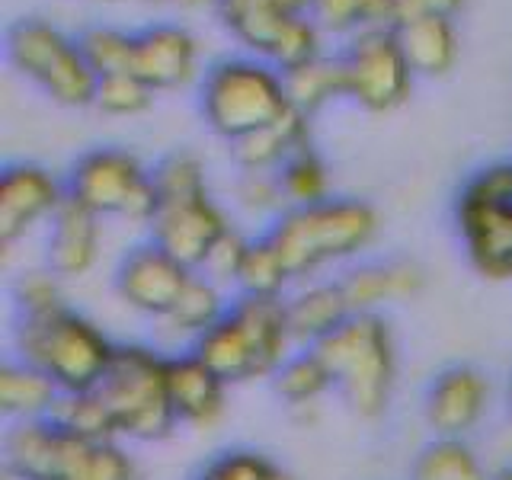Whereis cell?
Wrapping results in <instances>:
<instances>
[{"label":"cell","instance_id":"5bb4252c","mask_svg":"<svg viewBox=\"0 0 512 480\" xmlns=\"http://www.w3.org/2000/svg\"><path fill=\"white\" fill-rule=\"evenodd\" d=\"M192 279V269L173 260L167 250H160L154 240L132 247L116 269V295L125 308H132L151 320H160L173 311L183 288Z\"/></svg>","mask_w":512,"mask_h":480},{"label":"cell","instance_id":"d4e9b609","mask_svg":"<svg viewBox=\"0 0 512 480\" xmlns=\"http://www.w3.org/2000/svg\"><path fill=\"white\" fill-rule=\"evenodd\" d=\"M64 391L48 378L42 368L23 359L0 365V413L10 423L23 420H48Z\"/></svg>","mask_w":512,"mask_h":480},{"label":"cell","instance_id":"e0dca14e","mask_svg":"<svg viewBox=\"0 0 512 480\" xmlns=\"http://www.w3.org/2000/svg\"><path fill=\"white\" fill-rule=\"evenodd\" d=\"M138 74L154 93L189 87L202 77L199 71V42L180 23H154L135 32V64Z\"/></svg>","mask_w":512,"mask_h":480},{"label":"cell","instance_id":"7a4b0ae2","mask_svg":"<svg viewBox=\"0 0 512 480\" xmlns=\"http://www.w3.org/2000/svg\"><path fill=\"white\" fill-rule=\"evenodd\" d=\"M151 170L157 186V215L148 224V240L199 272L221 234L234 224L215 202L205 164L192 151H173Z\"/></svg>","mask_w":512,"mask_h":480},{"label":"cell","instance_id":"3957f363","mask_svg":"<svg viewBox=\"0 0 512 480\" xmlns=\"http://www.w3.org/2000/svg\"><path fill=\"white\" fill-rule=\"evenodd\" d=\"M295 349L298 343L288 327L285 298L244 295H234L231 311L224 314L221 324H215L192 346V352L228 388L272 378Z\"/></svg>","mask_w":512,"mask_h":480},{"label":"cell","instance_id":"5b68a950","mask_svg":"<svg viewBox=\"0 0 512 480\" xmlns=\"http://www.w3.org/2000/svg\"><path fill=\"white\" fill-rule=\"evenodd\" d=\"M292 109L285 74L250 52L208 64L199 77V112L205 125L228 144L260 132Z\"/></svg>","mask_w":512,"mask_h":480},{"label":"cell","instance_id":"1f68e13d","mask_svg":"<svg viewBox=\"0 0 512 480\" xmlns=\"http://www.w3.org/2000/svg\"><path fill=\"white\" fill-rule=\"evenodd\" d=\"M80 48L90 61L96 77L109 74H132L135 64V32H125L119 26H90L80 32Z\"/></svg>","mask_w":512,"mask_h":480},{"label":"cell","instance_id":"603a6c76","mask_svg":"<svg viewBox=\"0 0 512 480\" xmlns=\"http://www.w3.org/2000/svg\"><path fill=\"white\" fill-rule=\"evenodd\" d=\"M231 292L221 288L218 282H212L202 272H192L189 285L183 288L180 301L173 304V311L167 317L154 320L157 330L170 336L173 343H186V349L196 346V340L212 330L215 324H221L224 314L231 311Z\"/></svg>","mask_w":512,"mask_h":480},{"label":"cell","instance_id":"d6a6232c","mask_svg":"<svg viewBox=\"0 0 512 480\" xmlns=\"http://www.w3.org/2000/svg\"><path fill=\"white\" fill-rule=\"evenodd\" d=\"M154 96L157 93L138 74H109L96 80L93 106L106 112V116L128 119V116H141L154 103Z\"/></svg>","mask_w":512,"mask_h":480},{"label":"cell","instance_id":"7402d4cb","mask_svg":"<svg viewBox=\"0 0 512 480\" xmlns=\"http://www.w3.org/2000/svg\"><path fill=\"white\" fill-rule=\"evenodd\" d=\"M394 36L416 77H442L455 68L461 52L455 16H436V13L410 16V20H404L394 29Z\"/></svg>","mask_w":512,"mask_h":480},{"label":"cell","instance_id":"cb8c5ba5","mask_svg":"<svg viewBox=\"0 0 512 480\" xmlns=\"http://www.w3.org/2000/svg\"><path fill=\"white\" fill-rule=\"evenodd\" d=\"M311 144V119L301 116L298 109H288L285 116L269 122L260 132L240 138L231 144V157L240 170L253 173H279L282 164L295 151Z\"/></svg>","mask_w":512,"mask_h":480},{"label":"cell","instance_id":"83f0119b","mask_svg":"<svg viewBox=\"0 0 512 480\" xmlns=\"http://www.w3.org/2000/svg\"><path fill=\"white\" fill-rule=\"evenodd\" d=\"M269 381H272V391H276V397L288 410L320 404V400L333 391V378L327 372L324 359H320L314 349H295Z\"/></svg>","mask_w":512,"mask_h":480},{"label":"cell","instance_id":"60d3db41","mask_svg":"<svg viewBox=\"0 0 512 480\" xmlns=\"http://www.w3.org/2000/svg\"><path fill=\"white\" fill-rule=\"evenodd\" d=\"M170 7L176 10H186V13H196V10H218V0H167Z\"/></svg>","mask_w":512,"mask_h":480},{"label":"cell","instance_id":"836d02e7","mask_svg":"<svg viewBox=\"0 0 512 480\" xmlns=\"http://www.w3.org/2000/svg\"><path fill=\"white\" fill-rule=\"evenodd\" d=\"M71 480H141V468L122 439L90 442Z\"/></svg>","mask_w":512,"mask_h":480},{"label":"cell","instance_id":"30bf717a","mask_svg":"<svg viewBox=\"0 0 512 480\" xmlns=\"http://www.w3.org/2000/svg\"><path fill=\"white\" fill-rule=\"evenodd\" d=\"M7 58L29 84H36L58 106H93L96 77L80 39L61 26L26 16L7 32Z\"/></svg>","mask_w":512,"mask_h":480},{"label":"cell","instance_id":"8992f818","mask_svg":"<svg viewBox=\"0 0 512 480\" xmlns=\"http://www.w3.org/2000/svg\"><path fill=\"white\" fill-rule=\"evenodd\" d=\"M116 346L96 320L74 311L71 304L39 317H20L16 327L20 359L42 368L64 394L100 388Z\"/></svg>","mask_w":512,"mask_h":480},{"label":"cell","instance_id":"9c48e42d","mask_svg":"<svg viewBox=\"0 0 512 480\" xmlns=\"http://www.w3.org/2000/svg\"><path fill=\"white\" fill-rule=\"evenodd\" d=\"M455 228L484 279L512 282V160L474 170L455 199Z\"/></svg>","mask_w":512,"mask_h":480},{"label":"cell","instance_id":"6da1fadb","mask_svg":"<svg viewBox=\"0 0 512 480\" xmlns=\"http://www.w3.org/2000/svg\"><path fill=\"white\" fill-rule=\"evenodd\" d=\"M378 212L362 199L330 196L317 205L285 208L266 237L282 253L295 282L320 279L333 266H352L375 244Z\"/></svg>","mask_w":512,"mask_h":480},{"label":"cell","instance_id":"8d00e7d4","mask_svg":"<svg viewBox=\"0 0 512 480\" xmlns=\"http://www.w3.org/2000/svg\"><path fill=\"white\" fill-rule=\"evenodd\" d=\"M311 16L324 36L352 39L372 29V0H314Z\"/></svg>","mask_w":512,"mask_h":480},{"label":"cell","instance_id":"4dcf8cb0","mask_svg":"<svg viewBox=\"0 0 512 480\" xmlns=\"http://www.w3.org/2000/svg\"><path fill=\"white\" fill-rule=\"evenodd\" d=\"M279 183L285 192L288 208H301V205H317L330 199V170L324 164V157L314 151V144L295 151L285 160L279 170Z\"/></svg>","mask_w":512,"mask_h":480},{"label":"cell","instance_id":"2e32d148","mask_svg":"<svg viewBox=\"0 0 512 480\" xmlns=\"http://www.w3.org/2000/svg\"><path fill=\"white\" fill-rule=\"evenodd\" d=\"M490 410V378L474 365H448L423 397L426 426L436 439H471Z\"/></svg>","mask_w":512,"mask_h":480},{"label":"cell","instance_id":"74e56055","mask_svg":"<svg viewBox=\"0 0 512 480\" xmlns=\"http://www.w3.org/2000/svg\"><path fill=\"white\" fill-rule=\"evenodd\" d=\"M250 234H244L234 224V228H228L221 234V240L212 247V253L205 256L202 263V276H208L212 282H218L221 288H228V292H234L237 285V276H240V266H244L247 260V250H250Z\"/></svg>","mask_w":512,"mask_h":480},{"label":"cell","instance_id":"ffe728a7","mask_svg":"<svg viewBox=\"0 0 512 480\" xmlns=\"http://www.w3.org/2000/svg\"><path fill=\"white\" fill-rule=\"evenodd\" d=\"M170 400L180 426L208 432L228 413V384L192 349L170 352Z\"/></svg>","mask_w":512,"mask_h":480},{"label":"cell","instance_id":"ba28073f","mask_svg":"<svg viewBox=\"0 0 512 480\" xmlns=\"http://www.w3.org/2000/svg\"><path fill=\"white\" fill-rule=\"evenodd\" d=\"M311 4L314 0H218V16L244 52L288 74L327 52V36L314 23Z\"/></svg>","mask_w":512,"mask_h":480},{"label":"cell","instance_id":"7c38bea8","mask_svg":"<svg viewBox=\"0 0 512 480\" xmlns=\"http://www.w3.org/2000/svg\"><path fill=\"white\" fill-rule=\"evenodd\" d=\"M346 100L365 112H394L413 93L416 74L400 52L394 29H365L340 48Z\"/></svg>","mask_w":512,"mask_h":480},{"label":"cell","instance_id":"9a60e30c","mask_svg":"<svg viewBox=\"0 0 512 480\" xmlns=\"http://www.w3.org/2000/svg\"><path fill=\"white\" fill-rule=\"evenodd\" d=\"M87 445L52 420L10 423L4 436V471L13 480H71Z\"/></svg>","mask_w":512,"mask_h":480},{"label":"cell","instance_id":"f35d334b","mask_svg":"<svg viewBox=\"0 0 512 480\" xmlns=\"http://www.w3.org/2000/svg\"><path fill=\"white\" fill-rule=\"evenodd\" d=\"M276 468L279 464H272L253 448H231L208 461L196 480H269Z\"/></svg>","mask_w":512,"mask_h":480},{"label":"cell","instance_id":"8fae6325","mask_svg":"<svg viewBox=\"0 0 512 480\" xmlns=\"http://www.w3.org/2000/svg\"><path fill=\"white\" fill-rule=\"evenodd\" d=\"M68 196L93 215L148 224L157 215L154 170L125 148H93L74 160L68 173Z\"/></svg>","mask_w":512,"mask_h":480},{"label":"cell","instance_id":"d590c367","mask_svg":"<svg viewBox=\"0 0 512 480\" xmlns=\"http://www.w3.org/2000/svg\"><path fill=\"white\" fill-rule=\"evenodd\" d=\"M237 205L244 208L253 218H269V224L276 221L288 202L279 183V173H253V170H240V180L234 186Z\"/></svg>","mask_w":512,"mask_h":480},{"label":"cell","instance_id":"52a82bcc","mask_svg":"<svg viewBox=\"0 0 512 480\" xmlns=\"http://www.w3.org/2000/svg\"><path fill=\"white\" fill-rule=\"evenodd\" d=\"M100 397L122 442H160L180 426L170 400V352L148 343H119Z\"/></svg>","mask_w":512,"mask_h":480},{"label":"cell","instance_id":"7bdbcfd3","mask_svg":"<svg viewBox=\"0 0 512 480\" xmlns=\"http://www.w3.org/2000/svg\"><path fill=\"white\" fill-rule=\"evenodd\" d=\"M493 480H512V464H509V468H503L500 474H496Z\"/></svg>","mask_w":512,"mask_h":480},{"label":"cell","instance_id":"e575fe53","mask_svg":"<svg viewBox=\"0 0 512 480\" xmlns=\"http://www.w3.org/2000/svg\"><path fill=\"white\" fill-rule=\"evenodd\" d=\"M13 298L16 308H20V317H39L68 304V298H64V279L55 276L48 266L23 272L13 285Z\"/></svg>","mask_w":512,"mask_h":480},{"label":"cell","instance_id":"ab89813d","mask_svg":"<svg viewBox=\"0 0 512 480\" xmlns=\"http://www.w3.org/2000/svg\"><path fill=\"white\" fill-rule=\"evenodd\" d=\"M464 7V0H407V20L420 13H436V16H455Z\"/></svg>","mask_w":512,"mask_h":480},{"label":"cell","instance_id":"44dd1931","mask_svg":"<svg viewBox=\"0 0 512 480\" xmlns=\"http://www.w3.org/2000/svg\"><path fill=\"white\" fill-rule=\"evenodd\" d=\"M288 327L298 349H311L327 340L333 330H340L352 317V308L340 288V279H311L298 282V288L285 295Z\"/></svg>","mask_w":512,"mask_h":480},{"label":"cell","instance_id":"f1b7e54d","mask_svg":"<svg viewBox=\"0 0 512 480\" xmlns=\"http://www.w3.org/2000/svg\"><path fill=\"white\" fill-rule=\"evenodd\" d=\"M295 276L292 269L285 266L282 253L276 250V244L260 234L250 240V250H247V260L240 266V276L234 285V295H244V298H285L292 292Z\"/></svg>","mask_w":512,"mask_h":480},{"label":"cell","instance_id":"f546056e","mask_svg":"<svg viewBox=\"0 0 512 480\" xmlns=\"http://www.w3.org/2000/svg\"><path fill=\"white\" fill-rule=\"evenodd\" d=\"M48 420H52L58 429L68 432V436L84 439V442H112V439H119L116 423H112V413L106 407V400L100 397V391L61 394Z\"/></svg>","mask_w":512,"mask_h":480},{"label":"cell","instance_id":"277c9868","mask_svg":"<svg viewBox=\"0 0 512 480\" xmlns=\"http://www.w3.org/2000/svg\"><path fill=\"white\" fill-rule=\"evenodd\" d=\"M324 359L333 378V391L343 404L362 416L378 420L388 413L397 388V340L384 314H352L340 330L311 346Z\"/></svg>","mask_w":512,"mask_h":480},{"label":"cell","instance_id":"4316f807","mask_svg":"<svg viewBox=\"0 0 512 480\" xmlns=\"http://www.w3.org/2000/svg\"><path fill=\"white\" fill-rule=\"evenodd\" d=\"M496 474L477 455L471 439L432 436L410 464V480H493Z\"/></svg>","mask_w":512,"mask_h":480},{"label":"cell","instance_id":"484cf974","mask_svg":"<svg viewBox=\"0 0 512 480\" xmlns=\"http://www.w3.org/2000/svg\"><path fill=\"white\" fill-rule=\"evenodd\" d=\"M285 90H288V103L298 109L301 116L314 119L320 109L346 100V80H343V61L340 52L330 55L324 52L320 58L301 64V68L285 74Z\"/></svg>","mask_w":512,"mask_h":480},{"label":"cell","instance_id":"ac0fdd59","mask_svg":"<svg viewBox=\"0 0 512 480\" xmlns=\"http://www.w3.org/2000/svg\"><path fill=\"white\" fill-rule=\"evenodd\" d=\"M340 288L352 314H381L394 301H410L423 292L426 272L420 263L391 256V260H359L343 269Z\"/></svg>","mask_w":512,"mask_h":480},{"label":"cell","instance_id":"b9f144b4","mask_svg":"<svg viewBox=\"0 0 512 480\" xmlns=\"http://www.w3.org/2000/svg\"><path fill=\"white\" fill-rule=\"evenodd\" d=\"M269 480H298V477H295V474H288V471H282V468H276Z\"/></svg>","mask_w":512,"mask_h":480},{"label":"cell","instance_id":"d6986e66","mask_svg":"<svg viewBox=\"0 0 512 480\" xmlns=\"http://www.w3.org/2000/svg\"><path fill=\"white\" fill-rule=\"evenodd\" d=\"M103 250V218L68 196L45 231V266L68 279H84Z\"/></svg>","mask_w":512,"mask_h":480},{"label":"cell","instance_id":"4fadbf2b","mask_svg":"<svg viewBox=\"0 0 512 480\" xmlns=\"http://www.w3.org/2000/svg\"><path fill=\"white\" fill-rule=\"evenodd\" d=\"M68 202V183L42 164H10L0 173V244L13 247L36 228H48Z\"/></svg>","mask_w":512,"mask_h":480}]
</instances>
